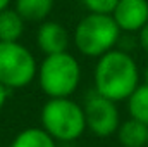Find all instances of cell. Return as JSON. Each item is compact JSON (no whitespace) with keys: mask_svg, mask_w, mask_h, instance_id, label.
<instances>
[{"mask_svg":"<svg viewBox=\"0 0 148 147\" xmlns=\"http://www.w3.org/2000/svg\"><path fill=\"white\" fill-rule=\"evenodd\" d=\"M141 73L134 57L121 49H112L97 59L93 81L95 92L114 102L127 101L141 83Z\"/></svg>","mask_w":148,"mask_h":147,"instance_id":"6da1fadb","label":"cell"},{"mask_svg":"<svg viewBox=\"0 0 148 147\" xmlns=\"http://www.w3.org/2000/svg\"><path fill=\"white\" fill-rule=\"evenodd\" d=\"M121 30L110 14L88 12L77 21L73 31V43L84 57L98 59L115 49L121 38Z\"/></svg>","mask_w":148,"mask_h":147,"instance_id":"7a4b0ae2","label":"cell"},{"mask_svg":"<svg viewBox=\"0 0 148 147\" xmlns=\"http://www.w3.org/2000/svg\"><path fill=\"white\" fill-rule=\"evenodd\" d=\"M41 128L57 142H74L86 132L84 109L71 97L48 99L40 112Z\"/></svg>","mask_w":148,"mask_h":147,"instance_id":"3957f363","label":"cell"},{"mask_svg":"<svg viewBox=\"0 0 148 147\" xmlns=\"http://www.w3.org/2000/svg\"><path fill=\"white\" fill-rule=\"evenodd\" d=\"M38 83L48 99L71 97L81 81L79 61L69 52L45 55L38 66Z\"/></svg>","mask_w":148,"mask_h":147,"instance_id":"277c9868","label":"cell"},{"mask_svg":"<svg viewBox=\"0 0 148 147\" xmlns=\"http://www.w3.org/2000/svg\"><path fill=\"white\" fill-rule=\"evenodd\" d=\"M38 74L33 52L21 42H0V83L9 90L28 87Z\"/></svg>","mask_w":148,"mask_h":147,"instance_id":"5b68a950","label":"cell"},{"mask_svg":"<svg viewBox=\"0 0 148 147\" xmlns=\"http://www.w3.org/2000/svg\"><path fill=\"white\" fill-rule=\"evenodd\" d=\"M84 119L86 130H90L97 137H110L117 133L121 125V114L117 109V102L107 97L98 95L97 92L86 99L84 106Z\"/></svg>","mask_w":148,"mask_h":147,"instance_id":"8992f818","label":"cell"},{"mask_svg":"<svg viewBox=\"0 0 148 147\" xmlns=\"http://www.w3.org/2000/svg\"><path fill=\"white\" fill-rule=\"evenodd\" d=\"M112 17L122 33H140L148 24V0H119Z\"/></svg>","mask_w":148,"mask_h":147,"instance_id":"52a82bcc","label":"cell"},{"mask_svg":"<svg viewBox=\"0 0 148 147\" xmlns=\"http://www.w3.org/2000/svg\"><path fill=\"white\" fill-rule=\"evenodd\" d=\"M69 42L71 37L66 26L57 21H43L36 31V45L45 55L67 52Z\"/></svg>","mask_w":148,"mask_h":147,"instance_id":"ba28073f","label":"cell"},{"mask_svg":"<svg viewBox=\"0 0 148 147\" xmlns=\"http://www.w3.org/2000/svg\"><path fill=\"white\" fill-rule=\"evenodd\" d=\"M115 135L122 147H147L148 125L134 119V118H129L126 121H121Z\"/></svg>","mask_w":148,"mask_h":147,"instance_id":"9c48e42d","label":"cell"},{"mask_svg":"<svg viewBox=\"0 0 148 147\" xmlns=\"http://www.w3.org/2000/svg\"><path fill=\"white\" fill-rule=\"evenodd\" d=\"M55 0H14V9L24 21L43 23L53 10Z\"/></svg>","mask_w":148,"mask_h":147,"instance_id":"30bf717a","label":"cell"},{"mask_svg":"<svg viewBox=\"0 0 148 147\" xmlns=\"http://www.w3.org/2000/svg\"><path fill=\"white\" fill-rule=\"evenodd\" d=\"M26 21L14 7L0 12V42H19L24 33Z\"/></svg>","mask_w":148,"mask_h":147,"instance_id":"8fae6325","label":"cell"},{"mask_svg":"<svg viewBox=\"0 0 148 147\" xmlns=\"http://www.w3.org/2000/svg\"><path fill=\"white\" fill-rule=\"evenodd\" d=\"M9 147H57V140L52 139L41 126H29L21 130Z\"/></svg>","mask_w":148,"mask_h":147,"instance_id":"7c38bea8","label":"cell"},{"mask_svg":"<svg viewBox=\"0 0 148 147\" xmlns=\"http://www.w3.org/2000/svg\"><path fill=\"white\" fill-rule=\"evenodd\" d=\"M129 118L148 125V83H140L127 99Z\"/></svg>","mask_w":148,"mask_h":147,"instance_id":"4fadbf2b","label":"cell"},{"mask_svg":"<svg viewBox=\"0 0 148 147\" xmlns=\"http://www.w3.org/2000/svg\"><path fill=\"white\" fill-rule=\"evenodd\" d=\"M84 9L93 14H110L114 12L119 0H81Z\"/></svg>","mask_w":148,"mask_h":147,"instance_id":"5bb4252c","label":"cell"},{"mask_svg":"<svg viewBox=\"0 0 148 147\" xmlns=\"http://www.w3.org/2000/svg\"><path fill=\"white\" fill-rule=\"evenodd\" d=\"M138 42H140V47L148 54V24L138 33Z\"/></svg>","mask_w":148,"mask_h":147,"instance_id":"9a60e30c","label":"cell"},{"mask_svg":"<svg viewBox=\"0 0 148 147\" xmlns=\"http://www.w3.org/2000/svg\"><path fill=\"white\" fill-rule=\"evenodd\" d=\"M9 88L3 85V83H0V111H2V107L5 106V102H7V99H9Z\"/></svg>","mask_w":148,"mask_h":147,"instance_id":"2e32d148","label":"cell"},{"mask_svg":"<svg viewBox=\"0 0 148 147\" xmlns=\"http://www.w3.org/2000/svg\"><path fill=\"white\" fill-rule=\"evenodd\" d=\"M10 2H12V0H0V12H2V10H5V9H9Z\"/></svg>","mask_w":148,"mask_h":147,"instance_id":"e0dca14e","label":"cell"},{"mask_svg":"<svg viewBox=\"0 0 148 147\" xmlns=\"http://www.w3.org/2000/svg\"><path fill=\"white\" fill-rule=\"evenodd\" d=\"M143 83H148V64L145 66V69H143Z\"/></svg>","mask_w":148,"mask_h":147,"instance_id":"ac0fdd59","label":"cell"},{"mask_svg":"<svg viewBox=\"0 0 148 147\" xmlns=\"http://www.w3.org/2000/svg\"><path fill=\"white\" fill-rule=\"evenodd\" d=\"M147 147H148V144H147Z\"/></svg>","mask_w":148,"mask_h":147,"instance_id":"d6986e66","label":"cell"}]
</instances>
